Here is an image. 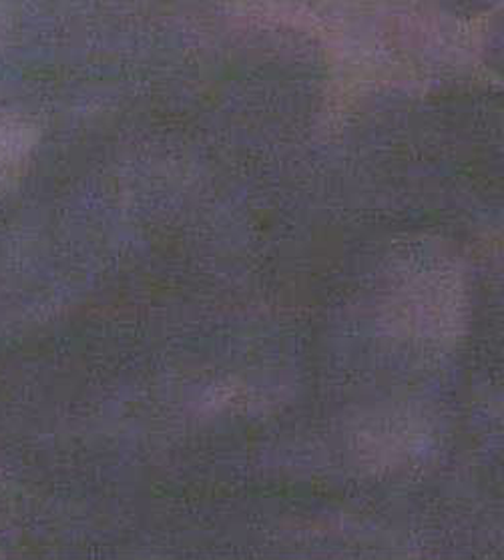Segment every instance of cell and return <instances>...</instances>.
Wrapping results in <instances>:
<instances>
[{
    "mask_svg": "<svg viewBox=\"0 0 504 560\" xmlns=\"http://www.w3.org/2000/svg\"><path fill=\"white\" fill-rule=\"evenodd\" d=\"M432 2L448 7L458 13H482V11L491 9L492 4L499 0H432Z\"/></svg>",
    "mask_w": 504,
    "mask_h": 560,
    "instance_id": "obj_1",
    "label": "cell"
}]
</instances>
